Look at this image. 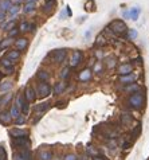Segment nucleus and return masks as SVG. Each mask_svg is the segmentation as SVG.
I'll return each instance as SVG.
<instances>
[{
	"mask_svg": "<svg viewBox=\"0 0 149 160\" xmlns=\"http://www.w3.org/2000/svg\"><path fill=\"white\" fill-rule=\"evenodd\" d=\"M81 160H90V156L89 155H83V156L81 157Z\"/></svg>",
	"mask_w": 149,
	"mask_h": 160,
	"instance_id": "nucleus-50",
	"label": "nucleus"
},
{
	"mask_svg": "<svg viewBox=\"0 0 149 160\" xmlns=\"http://www.w3.org/2000/svg\"><path fill=\"white\" fill-rule=\"evenodd\" d=\"M91 76H93V73H91V70H90V69H83V70L79 73L78 79L81 82H87V81H90V79H91Z\"/></svg>",
	"mask_w": 149,
	"mask_h": 160,
	"instance_id": "nucleus-11",
	"label": "nucleus"
},
{
	"mask_svg": "<svg viewBox=\"0 0 149 160\" xmlns=\"http://www.w3.org/2000/svg\"><path fill=\"white\" fill-rule=\"evenodd\" d=\"M12 3L11 0H0V11H8L10 8H11Z\"/></svg>",
	"mask_w": 149,
	"mask_h": 160,
	"instance_id": "nucleus-20",
	"label": "nucleus"
},
{
	"mask_svg": "<svg viewBox=\"0 0 149 160\" xmlns=\"http://www.w3.org/2000/svg\"><path fill=\"white\" fill-rule=\"evenodd\" d=\"M109 28H110V31L113 34H116V35H125V34L128 33V27L122 20H113V22L110 23V26H109Z\"/></svg>",
	"mask_w": 149,
	"mask_h": 160,
	"instance_id": "nucleus-2",
	"label": "nucleus"
},
{
	"mask_svg": "<svg viewBox=\"0 0 149 160\" xmlns=\"http://www.w3.org/2000/svg\"><path fill=\"white\" fill-rule=\"evenodd\" d=\"M15 71V67L11 66V67H4V74H12Z\"/></svg>",
	"mask_w": 149,
	"mask_h": 160,
	"instance_id": "nucleus-44",
	"label": "nucleus"
},
{
	"mask_svg": "<svg viewBox=\"0 0 149 160\" xmlns=\"http://www.w3.org/2000/svg\"><path fill=\"white\" fill-rule=\"evenodd\" d=\"M52 160H60V159H52Z\"/></svg>",
	"mask_w": 149,
	"mask_h": 160,
	"instance_id": "nucleus-54",
	"label": "nucleus"
},
{
	"mask_svg": "<svg viewBox=\"0 0 149 160\" xmlns=\"http://www.w3.org/2000/svg\"><path fill=\"white\" fill-rule=\"evenodd\" d=\"M0 65L3 66V67H11V66H14V62H12L11 59H8L7 57H4L0 61Z\"/></svg>",
	"mask_w": 149,
	"mask_h": 160,
	"instance_id": "nucleus-27",
	"label": "nucleus"
},
{
	"mask_svg": "<svg viewBox=\"0 0 149 160\" xmlns=\"http://www.w3.org/2000/svg\"><path fill=\"white\" fill-rule=\"evenodd\" d=\"M18 34H19V28H12L11 31H8L10 38H14V36H16Z\"/></svg>",
	"mask_w": 149,
	"mask_h": 160,
	"instance_id": "nucleus-40",
	"label": "nucleus"
},
{
	"mask_svg": "<svg viewBox=\"0 0 149 160\" xmlns=\"http://www.w3.org/2000/svg\"><path fill=\"white\" fill-rule=\"evenodd\" d=\"M137 79V74L134 73H130V74H126V76H119V82L122 85H129V84H133V82Z\"/></svg>",
	"mask_w": 149,
	"mask_h": 160,
	"instance_id": "nucleus-9",
	"label": "nucleus"
},
{
	"mask_svg": "<svg viewBox=\"0 0 149 160\" xmlns=\"http://www.w3.org/2000/svg\"><path fill=\"white\" fill-rule=\"evenodd\" d=\"M69 76H70V67H65L62 71H60V78L62 79H66Z\"/></svg>",
	"mask_w": 149,
	"mask_h": 160,
	"instance_id": "nucleus-33",
	"label": "nucleus"
},
{
	"mask_svg": "<svg viewBox=\"0 0 149 160\" xmlns=\"http://www.w3.org/2000/svg\"><path fill=\"white\" fill-rule=\"evenodd\" d=\"M36 96L41 98H44V97H49L51 94V86H50L47 82H39L38 86H36Z\"/></svg>",
	"mask_w": 149,
	"mask_h": 160,
	"instance_id": "nucleus-3",
	"label": "nucleus"
},
{
	"mask_svg": "<svg viewBox=\"0 0 149 160\" xmlns=\"http://www.w3.org/2000/svg\"><path fill=\"white\" fill-rule=\"evenodd\" d=\"M95 44L97 46H103V44H106L105 39H103V36H98L97 38V42H95Z\"/></svg>",
	"mask_w": 149,
	"mask_h": 160,
	"instance_id": "nucleus-41",
	"label": "nucleus"
},
{
	"mask_svg": "<svg viewBox=\"0 0 149 160\" xmlns=\"http://www.w3.org/2000/svg\"><path fill=\"white\" fill-rule=\"evenodd\" d=\"M101 71H102V63H101V62H97V63H95V66H94V73L100 74Z\"/></svg>",
	"mask_w": 149,
	"mask_h": 160,
	"instance_id": "nucleus-39",
	"label": "nucleus"
},
{
	"mask_svg": "<svg viewBox=\"0 0 149 160\" xmlns=\"http://www.w3.org/2000/svg\"><path fill=\"white\" fill-rule=\"evenodd\" d=\"M93 160H105V159H102V157L97 156V157H93Z\"/></svg>",
	"mask_w": 149,
	"mask_h": 160,
	"instance_id": "nucleus-51",
	"label": "nucleus"
},
{
	"mask_svg": "<svg viewBox=\"0 0 149 160\" xmlns=\"http://www.w3.org/2000/svg\"><path fill=\"white\" fill-rule=\"evenodd\" d=\"M19 31H22V33H26V31H30V23L27 22H22L19 26Z\"/></svg>",
	"mask_w": 149,
	"mask_h": 160,
	"instance_id": "nucleus-31",
	"label": "nucleus"
},
{
	"mask_svg": "<svg viewBox=\"0 0 149 160\" xmlns=\"http://www.w3.org/2000/svg\"><path fill=\"white\" fill-rule=\"evenodd\" d=\"M15 105H16L18 108H19V110H22L24 114L28 113V102L26 101V98L23 94L16 96V104H15Z\"/></svg>",
	"mask_w": 149,
	"mask_h": 160,
	"instance_id": "nucleus-6",
	"label": "nucleus"
},
{
	"mask_svg": "<svg viewBox=\"0 0 149 160\" xmlns=\"http://www.w3.org/2000/svg\"><path fill=\"white\" fill-rule=\"evenodd\" d=\"M12 89V82L11 81H3L0 84V90L1 92H8Z\"/></svg>",
	"mask_w": 149,
	"mask_h": 160,
	"instance_id": "nucleus-23",
	"label": "nucleus"
},
{
	"mask_svg": "<svg viewBox=\"0 0 149 160\" xmlns=\"http://www.w3.org/2000/svg\"><path fill=\"white\" fill-rule=\"evenodd\" d=\"M54 6H55V1H46V3H44V12H47V14L51 12Z\"/></svg>",
	"mask_w": 149,
	"mask_h": 160,
	"instance_id": "nucleus-29",
	"label": "nucleus"
},
{
	"mask_svg": "<svg viewBox=\"0 0 149 160\" xmlns=\"http://www.w3.org/2000/svg\"><path fill=\"white\" fill-rule=\"evenodd\" d=\"M133 70V65L132 63H121L118 66V74L119 76H126V74H130Z\"/></svg>",
	"mask_w": 149,
	"mask_h": 160,
	"instance_id": "nucleus-10",
	"label": "nucleus"
},
{
	"mask_svg": "<svg viewBox=\"0 0 149 160\" xmlns=\"http://www.w3.org/2000/svg\"><path fill=\"white\" fill-rule=\"evenodd\" d=\"M14 160H24V159L22 157L20 152H15V153H14Z\"/></svg>",
	"mask_w": 149,
	"mask_h": 160,
	"instance_id": "nucleus-45",
	"label": "nucleus"
},
{
	"mask_svg": "<svg viewBox=\"0 0 149 160\" xmlns=\"http://www.w3.org/2000/svg\"><path fill=\"white\" fill-rule=\"evenodd\" d=\"M35 8H36L35 3H26L24 8H23V12H24V14H32V12L35 11Z\"/></svg>",
	"mask_w": 149,
	"mask_h": 160,
	"instance_id": "nucleus-22",
	"label": "nucleus"
},
{
	"mask_svg": "<svg viewBox=\"0 0 149 160\" xmlns=\"http://www.w3.org/2000/svg\"><path fill=\"white\" fill-rule=\"evenodd\" d=\"M140 12H141V10L137 8V7H136V8H132V10H130V12H129V16L132 18L133 20H137V19H138V15H140Z\"/></svg>",
	"mask_w": 149,
	"mask_h": 160,
	"instance_id": "nucleus-26",
	"label": "nucleus"
},
{
	"mask_svg": "<svg viewBox=\"0 0 149 160\" xmlns=\"http://www.w3.org/2000/svg\"><path fill=\"white\" fill-rule=\"evenodd\" d=\"M128 36L130 39H136L137 38V31L136 30H128Z\"/></svg>",
	"mask_w": 149,
	"mask_h": 160,
	"instance_id": "nucleus-38",
	"label": "nucleus"
},
{
	"mask_svg": "<svg viewBox=\"0 0 149 160\" xmlns=\"http://www.w3.org/2000/svg\"><path fill=\"white\" fill-rule=\"evenodd\" d=\"M47 1H55V0H47Z\"/></svg>",
	"mask_w": 149,
	"mask_h": 160,
	"instance_id": "nucleus-53",
	"label": "nucleus"
},
{
	"mask_svg": "<svg viewBox=\"0 0 149 160\" xmlns=\"http://www.w3.org/2000/svg\"><path fill=\"white\" fill-rule=\"evenodd\" d=\"M65 89H66V84L63 81H60V82H57L55 84V86H54V94H62L63 92H65Z\"/></svg>",
	"mask_w": 149,
	"mask_h": 160,
	"instance_id": "nucleus-18",
	"label": "nucleus"
},
{
	"mask_svg": "<svg viewBox=\"0 0 149 160\" xmlns=\"http://www.w3.org/2000/svg\"><path fill=\"white\" fill-rule=\"evenodd\" d=\"M124 90L125 92H130V93H137V92H140V86H138L137 84H129V85H125V87H124Z\"/></svg>",
	"mask_w": 149,
	"mask_h": 160,
	"instance_id": "nucleus-19",
	"label": "nucleus"
},
{
	"mask_svg": "<svg viewBox=\"0 0 149 160\" xmlns=\"http://www.w3.org/2000/svg\"><path fill=\"white\" fill-rule=\"evenodd\" d=\"M24 121H26V117L23 116V114H20L19 117H16V119H15V124H18V125L24 124Z\"/></svg>",
	"mask_w": 149,
	"mask_h": 160,
	"instance_id": "nucleus-36",
	"label": "nucleus"
},
{
	"mask_svg": "<svg viewBox=\"0 0 149 160\" xmlns=\"http://www.w3.org/2000/svg\"><path fill=\"white\" fill-rule=\"evenodd\" d=\"M130 145H132V144H130L129 141H125V143L122 144V148H124V149H128V148H129Z\"/></svg>",
	"mask_w": 149,
	"mask_h": 160,
	"instance_id": "nucleus-47",
	"label": "nucleus"
},
{
	"mask_svg": "<svg viewBox=\"0 0 149 160\" xmlns=\"http://www.w3.org/2000/svg\"><path fill=\"white\" fill-rule=\"evenodd\" d=\"M0 102H1V97H0Z\"/></svg>",
	"mask_w": 149,
	"mask_h": 160,
	"instance_id": "nucleus-55",
	"label": "nucleus"
},
{
	"mask_svg": "<svg viewBox=\"0 0 149 160\" xmlns=\"http://www.w3.org/2000/svg\"><path fill=\"white\" fill-rule=\"evenodd\" d=\"M36 78H38L41 82H47L49 78H50V74H49V71H46V70H38V73H36Z\"/></svg>",
	"mask_w": 149,
	"mask_h": 160,
	"instance_id": "nucleus-16",
	"label": "nucleus"
},
{
	"mask_svg": "<svg viewBox=\"0 0 149 160\" xmlns=\"http://www.w3.org/2000/svg\"><path fill=\"white\" fill-rule=\"evenodd\" d=\"M141 124H138L137 127L134 128V129H133V132H132V136L133 137H138V136H140V132H141Z\"/></svg>",
	"mask_w": 149,
	"mask_h": 160,
	"instance_id": "nucleus-34",
	"label": "nucleus"
},
{
	"mask_svg": "<svg viewBox=\"0 0 149 160\" xmlns=\"http://www.w3.org/2000/svg\"><path fill=\"white\" fill-rule=\"evenodd\" d=\"M66 55H67V50L66 49H59V50H55L52 53V61L55 63H63L66 59Z\"/></svg>",
	"mask_w": 149,
	"mask_h": 160,
	"instance_id": "nucleus-5",
	"label": "nucleus"
},
{
	"mask_svg": "<svg viewBox=\"0 0 149 160\" xmlns=\"http://www.w3.org/2000/svg\"><path fill=\"white\" fill-rule=\"evenodd\" d=\"M15 26H16V22H15V19H14L10 23H7V24H3V30L4 31H11L12 28H15Z\"/></svg>",
	"mask_w": 149,
	"mask_h": 160,
	"instance_id": "nucleus-30",
	"label": "nucleus"
},
{
	"mask_svg": "<svg viewBox=\"0 0 149 160\" xmlns=\"http://www.w3.org/2000/svg\"><path fill=\"white\" fill-rule=\"evenodd\" d=\"M66 104H67L66 101H59V102H57V106H58V108H63Z\"/></svg>",
	"mask_w": 149,
	"mask_h": 160,
	"instance_id": "nucleus-46",
	"label": "nucleus"
},
{
	"mask_svg": "<svg viewBox=\"0 0 149 160\" xmlns=\"http://www.w3.org/2000/svg\"><path fill=\"white\" fill-rule=\"evenodd\" d=\"M4 19H6V12L0 11V22H1V20H4Z\"/></svg>",
	"mask_w": 149,
	"mask_h": 160,
	"instance_id": "nucleus-48",
	"label": "nucleus"
},
{
	"mask_svg": "<svg viewBox=\"0 0 149 160\" xmlns=\"http://www.w3.org/2000/svg\"><path fill=\"white\" fill-rule=\"evenodd\" d=\"M128 106L130 109H134V110H138L144 106V96L141 92H137V93H133L126 101Z\"/></svg>",
	"mask_w": 149,
	"mask_h": 160,
	"instance_id": "nucleus-1",
	"label": "nucleus"
},
{
	"mask_svg": "<svg viewBox=\"0 0 149 160\" xmlns=\"http://www.w3.org/2000/svg\"><path fill=\"white\" fill-rule=\"evenodd\" d=\"M7 58L14 62V61H16L20 58V51H18V50H11V51H8V54H7Z\"/></svg>",
	"mask_w": 149,
	"mask_h": 160,
	"instance_id": "nucleus-21",
	"label": "nucleus"
},
{
	"mask_svg": "<svg viewBox=\"0 0 149 160\" xmlns=\"http://www.w3.org/2000/svg\"><path fill=\"white\" fill-rule=\"evenodd\" d=\"M12 147H15V148H20V151H22V149H30L31 141H30L28 137L12 139Z\"/></svg>",
	"mask_w": 149,
	"mask_h": 160,
	"instance_id": "nucleus-4",
	"label": "nucleus"
},
{
	"mask_svg": "<svg viewBox=\"0 0 149 160\" xmlns=\"http://www.w3.org/2000/svg\"><path fill=\"white\" fill-rule=\"evenodd\" d=\"M36 0H27V1H26V3H35Z\"/></svg>",
	"mask_w": 149,
	"mask_h": 160,
	"instance_id": "nucleus-52",
	"label": "nucleus"
},
{
	"mask_svg": "<svg viewBox=\"0 0 149 160\" xmlns=\"http://www.w3.org/2000/svg\"><path fill=\"white\" fill-rule=\"evenodd\" d=\"M24 98H26V101H27L28 104L30 102H34V101L36 100V93H35V89H34L32 86H27L26 87V90H24Z\"/></svg>",
	"mask_w": 149,
	"mask_h": 160,
	"instance_id": "nucleus-8",
	"label": "nucleus"
},
{
	"mask_svg": "<svg viewBox=\"0 0 149 160\" xmlns=\"http://www.w3.org/2000/svg\"><path fill=\"white\" fill-rule=\"evenodd\" d=\"M39 159L41 160H52V152L49 149H42L39 151Z\"/></svg>",
	"mask_w": 149,
	"mask_h": 160,
	"instance_id": "nucleus-17",
	"label": "nucleus"
},
{
	"mask_svg": "<svg viewBox=\"0 0 149 160\" xmlns=\"http://www.w3.org/2000/svg\"><path fill=\"white\" fill-rule=\"evenodd\" d=\"M82 59H83L82 51H79V50L74 51L73 55H71V58H70V67H77V66L82 62Z\"/></svg>",
	"mask_w": 149,
	"mask_h": 160,
	"instance_id": "nucleus-7",
	"label": "nucleus"
},
{
	"mask_svg": "<svg viewBox=\"0 0 149 160\" xmlns=\"http://www.w3.org/2000/svg\"><path fill=\"white\" fill-rule=\"evenodd\" d=\"M11 43H12V39H11V38H7V39H4V41L1 42V43H0V50L7 49V47H8Z\"/></svg>",
	"mask_w": 149,
	"mask_h": 160,
	"instance_id": "nucleus-32",
	"label": "nucleus"
},
{
	"mask_svg": "<svg viewBox=\"0 0 149 160\" xmlns=\"http://www.w3.org/2000/svg\"><path fill=\"white\" fill-rule=\"evenodd\" d=\"M129 121H132V117L128 116V114H124L122 116V124H128Z\"/></svg>",
	"mask_w": 149,
	"mask_h": 160,
	"instance_id": "nucleus-43",
	"label": "nucleus"
},
{
	"mask_svg": "<svg viewBox=\"0 0 149 160\" xmlns=\"http://www.w3.org/2000/svg\"><path fill=\"white\" fill-rule=\"evenodd\" d=\"M27 44H28V41L26 38H19V39H16V41H15V46H16L18 51L24 50L26 47H27Z\"/></svg>",
	"mask_w": 149,
	"mask_h": 160,
	"instance_id": "nucleus-15",
	"label": "nucleus"
},
{
	"mask_svg": "<svg viewBox=\"0 0 149 160\" xmlns=\"http://www.w3.org/2000/svg\"><path fill=\"white\" fill-rule=\"evenodd\" d=\"M22 1H23V0H12L11 3H14V6H19V4L22 3Z\"/></svg>",
	"mask_w": 149,
	"mask_h": 160,
	"instance_id": "nucleus-49",
	"label": "nucleus"
},
{
	"mask_svg": "<svg viewBox=\"0 0 149 160\" xmlns=\"http://www.w3.org/2000/svg\"><path fill=\"white\" fill-rule=\"evenodd\" d=\"M11 121H12V117L10 116L8 110H3L0 113V122H1V124L8 125V124H11Z\"/></svg>",
	"mask_w": 149,
	"mask_h": 160,
	"instance_id": "nucleus-13",
	"label": "nucleus"
},
{
	"mask_svg": "<svg viewBox=\"0 0 149 160\" xmlns=\"http://www.w3.org/2000/svg\"><path fill=\"white\" fill-rule=\"evenodd\" d=\"M50 105H51V104H50L49 101H46V102H41L39 105H35V108H34V112H36V113L42 114L43 112H46L47 109L50 108Z\"/></svg>",
	"mask_w": 149,
	"mask_h": 160,
	"instance_id": "nucleus-14",
	"label": "nucleus"
},
{
	"mask_svg": "<svg viewBox=\"0 0 149 160\" xmlns=\"http://www.w3.org/2000/svg\"><path fill=\"white\" fill-rule=\"evenodd\" d=\"M19 10H20L19 6H11V8L8 10V12H10V15H16L18 12H19Z\"/></svg>",
	"mask_w": 149,
	"mask_h": 160,
	"instance_id": "nucleus-35",
	"label": "nucleus"
},
{
	"mask_svg": "<svg viewBox=\"0 0 149 160\" xmlns=\"http://www.w3.org/2000/svg\"><path fill=\"white\" fill-rule=\"evenodd\" d=\"M10 135L12 136L14 139H18V137H27L28 136V132L24 129H18V128H15V129H11L10 130Z\"/></svg>",
	"mask_w": 149,
	"mask_h": 160,
	"instance_id": "nucleus-12",
	"label": "nucleus"
},
{
	"mask_svg": "<svg viewBox=\"0 0 149 160\" xmlns=\"http://www.w3.org/2000/svg\"><path fill=\"white\" fill-rule=\"evenodd\" d=\"M116 65H117V59L116 58H108V59H106V66H108L109 69H114L116 67Z\"/></svg>",
	"mask_w": 149,
	"mask_h": 160,
	"instance_id": "nucleus-28",
	"label": "nucleus"
},
{
	"mask_svg": "<svg viewBox=\"0 0 149 160\" xmlns=\"http://www.w3.org/2000/svg\"><path fill=\"white\" fill-rule=\"evenodd\" d=\"M11 98H12V94H7L4 98H1V102H0V105H6L7 102H10V101H11Z\"/></svg>",
	"mask_w": 149,
	"mask_h": 160,
	"instance_id": "nucleus-37",
	"label": "nucleus"
},
{
	"mask_svg": "<svg viewBox=\"0 0 149 160\" xmlns=\"http://www.w3.org/2000/svg\"><path fill=\"white\" fill-rule=\"evenodd\" d=\"M10 116H11L12 119H16V117L20 116V110H19V108H18L16 105L11 106V109H10Z\"/></svg>",
	"mask_w": 149,
	"mask_h": 160,
	"instance_id": "nucleus-24",
	"label": "nucleus"
},
{
	"mask_svg": "<svg viewBox=\"0 0 149 160\" xmlns=\"http://www.w3.org/2000/svg\"><path fill=\"white\" fill-rule=\"evenodd\" d=\"M87 155H89L90 157H97V156H100V151L95 149L93 145H89L87 147Z\"/></svg>",
	"mask_w": 149,
	"mask_h": 160,
	"instance_id": "nucleus-25",
	"label": "nucleus"
},
{
	"mask_svg": "<svg viewBox=\"0 0 149 160\" xmlns=\"http://www.w3.org/2000/svg\"><path fill=\"white\" fill-rule=\"evenodd\" d=\"M63 160H78V157H77V155H74V153H67Z\"/></svg>",
	"mask_w": 149,
	"mask_h": 160,
	"instance_id": "nucleus-42",
	"label": "nucleus"
}]
</instances>
